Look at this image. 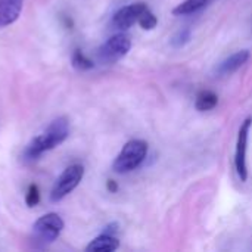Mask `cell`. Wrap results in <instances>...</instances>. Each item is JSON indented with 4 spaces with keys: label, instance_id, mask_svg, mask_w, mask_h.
I'll return each mask as SVG.
<instances>
[{
    "label": "cell",
    "instance_id": "obj_7",
    "mask_svg": "<svg viewBox=\"0 0 252 252\" xmlns=\"http://www.w3.org/2000/svg\"><path fill=\"white\" fill-rule=\"evenodd\" d=\"M148 9L146 3H131L127 4L121 9H118L114 16H112V27L117 30H128L130 27H133L134 24L139 22V18L142 16V13Z\"/></svg>",
    "mask_w": 252,
    "mask_h": 252
},
{
    "label": "cell",
    "instance_id": "obj_17",
    "mask_svg": "<svg viewBox=\"0 0 252 252\" xmlns=\"http://www.w3.org/2000/svg\"><path fill=\"white\" fill-rule=\"evenodd\" d=\"M106 188H108V190H109V192H112V193H115V192L118 190V185H117L114 180H108Z\"/></svg>",
    "mask_w": 252,
    "mask_h": 252
},
{
    "label": "cell",
    "instance_id": "obj_1",
    "mask_svg": "<svg viewBox=\"0 0 252 252\" xmlns=\"http://www.w3.org/2000/svg\"><path fill=\"white\" fill-rule=\"evenodd\" d=\"M68 136H69V121L65 117L55 118L46 127L44 131H41L27 145V148L22 152V158L25 161H35L43 154L63 143Z\"/></svg>",
    "mask_w": 252,
    "mask_h": 252
},
{
    "label": "cell",
    "instance_id": "obj_11",
    "mask_svg": "<svg viewBox=\"0 0 252 252\" xmlns=\"http://www.w3.org/2000/svg\"><path fill=\"white\" fill-rule=\"evenodd\" d=\"M219 103V97L214 92L211 90H202L198 93L196 99H195V108L201 112L205 111H211L217 106Z\"/></svg>",
    "mask_w": 252,
    "mask_h": 252
},
{
    "label": "cell",
    "instance_id": "obj_5",
    "mask_svg": "<svg viewBox=\"0 0 252 252\" xmlns=\"http://www.w3.org/2000/svg\"><path fill=\"white\" fill-rule=\"evenodd\" d=\"M131 49V40L127 34L118 32L109 37L97 50V58L102 63H115L123 59Z\"/></svg>",
    "mask_w": 252,
    "mask_h": 252
},
{
    "label": "cell",
    "instance_id": "obj_14",
    "mask_svg": "<svg viewBox=\"0 0 252 252\" xmlns=\"http://www.w3.org/2000/svg\"><path fill=\"white\" fill-rule=\"evenodd\" d=\"M143 30H154L155 27H157V24H158V18L155 16V13L148 7L143 13H142V16L139 18V22H137Z\"/></svg>",
    "mask_w": 252,
    "mask_h": 252
},
{
    "label": "cell",
    "instance_id": "obj_3",
    "mask_svg": "<svg viewBox=\"0 0 252 252\" xmlns=\"http://www.w3.org/2000/svg\"><path fill=\"white\" fill-rule=\"evenodd\" d=\"M63 220L56 213H49L40 217L32 226L34 241L40 245H49L55 242L63 230Z\"/></svg>",
    "mask_w": 252,
    "mask_h": 252
},
{
    "label": "cell",
    "instance_id": "obj_4",
    "mask_svg": "<svg viewBox=\"0 0 252 252\" xmlns=\"http://www.w3.org/2000/svg\"><path fill=\"white\" fill-rule=\"evenodd\" d=\"M83 177H84V167L81 164H72L66 167L62 171V174L56 179L50 192V199L53 202L62 201L81 183Z\"/></svg>",
    "mask_w": 252,
    "mask_h": 252
},
{
    "label": "cell",
    "instance_id": "obj_13",
    "mask_svg": "<svg viewBox=\"0 0 252 252\" xmlns=\"http://www.w3.org/2000/svg\"><path fill=\"white\" fill-rule=\"evenodd\" d=\"M71 62H72V66L75 69H80V71H87V69H92L94 66L93 61L90 58H87L81 50H75L72 53Z\"/></svg>",
    "mask_w": 252,
    "mask_h": 252
},
{
    "label": "cell",
    "instance_id": "obj_8",
    "mask_svg": "<svg viewBox=\"0 0 252 252\" xmlns=\"http://www.w3.org/2000/svg\"><path fill=\"white\" fill-rule=\"evenodd\" d=\"M24 0H0V30L12 25L21 15Z\"/></svg>",
    "mask_w": 252,
    "mask_h": 252
},
{
    "label": "cell",
    "instance_id": "obj_6",
    "mask_svg": "<svg viewBox=\"0 0 252 252\" xmlns=\"http://www.w3.org/2000/svg\"><path fill=\"white\" fill-rule=\"evenodd\" d=\"M252 127V118H247L238 131L236 139V151H235V170L241 182H247L248 179V167H247V151H248V139Z\"/></svg>",
    "mask_w": 252,
    "mask_h": 252
},
{
    "label": "cell",
    "instance_id": "obj_9",
    "mask_svg": "<svg viewBox=\"0 0 252 252\" xmlns=\"http://www.w3.org/2000/svg\"><path fill=\"white\" fill-rule=\"evenodd\" d=\"M120 248V241L117 238V235L108 233V232H102L97 238H94L87 247V252H112Z\"/></svg>",
    "mask_w": 252,
    "mask_h": 252
},
{
    "label": "cell",
    "instance_id": "obj_10",
    "mask_svg": "<svg viewBox=\"0 0 252 252\" xmlns=\"http://www.w3.org/2000/svg\"><path fill=\"white\" fill-rule=\"evenodd\" d=\"M250 59V52L248 50H239L235 52L233 55H230L227 59H224L219 68H217V74L219 75H230L235 71H238L241 66H244L247 63V61Z\"/></svg>",
    "mask_w": 252,
    "mask_h": 252
},
{
    "label": "cell",
    "instance_id": "obj_16",
    "mask_svg": "<svg viewBox=\"0 0 252 252\" xmlns=\"http://www.w3.org/2000/svg\"><path fill=\"white\" fill-rule=\"evenodd\" d=\"M25 202H27V205L30 208L35 207L40 202V190H38V186L37 185H30L28 192L25 195Z\"/></svg>",
    "mask_w": 252,
    "mask_h": 252
},
{
    "label": "cell",
    "instance_id": "obj_15",
    "mask_svg": "<svg viewBox=\"0 0 252 252\" xmlns=\"http://www.w3.org/2000/svg\"><path fill=\"white\" fill-rule=\"evenodd\" d=\"M190 37H192V31L189 30V28H183V30H180V31H177L176 34H174V37L171 38V44L174 46V47H183L186 43H189V40H190Z\"/></svg>",
    "mask_w": 252,
    "mask_h": 252
},
{
    "label": "cell",
    "instance_id": "obj_12",
    "mask_svg": "<svg viewBox=\"0 0 252 252\" xmlns=\"http://www.w3.org/2000/svg\"><path fill=\"white\" fill-rule=\"evenodd\" d=\"M211 0H185L182 3H179L174 9H173V13L177 15V16H182V15H190V13H195L198 12L199 9H202L205 4H208Z\"/></svg>",
    "mask_w": 252,
    "mask_h": 252
},
{
    "label": "cell",
    "instance_id": "obj_2",
    "mask_svg": "<svg viewBox=\"0 0 252 252\" xmlns=\"http://www.w3.org/2000/svg\"><path fill=\"white\" fill-rule=\"evenodd\" d=\"M148 157V143L142 139L128 140L121 152L117 155L112 170L118 174H127L134 171Z\"/></svg>",
    "mask_w": 252,
    "mask_h": 252
}]
</instances>
